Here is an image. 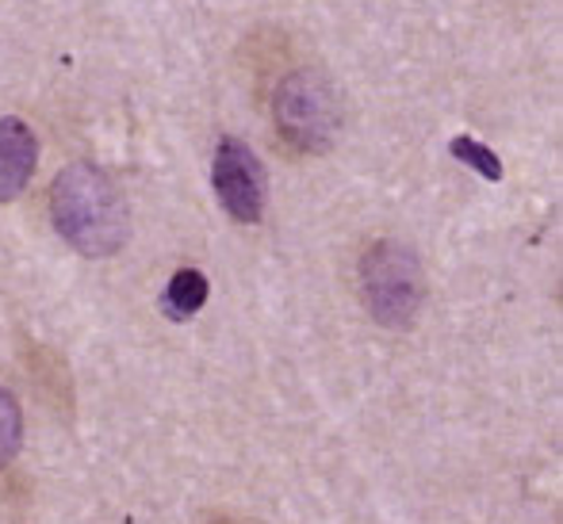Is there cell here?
Segmentation results:
<instances>
[{"label":"cell","instance_id":"obj_1","mask_svg":"<svg viewBox=\"0 0 563 524\" xmlns=\"http://www.w3.org/2000/svg\"><path fill=\"white\" fill-rule=\"evenodd\" d=\"M51 219L81 257H112L131 237V214L115 180L89 161H74L54 177Z\"/></svg>","mask_w":563,"mask_h":524},{"label":"cell","instance_id":"obj_2","mask_svg":"<svg viewBox=\"0 0 563 524\" xmlns=\"http://www.w3.org/2000/svg\"><path fill=\"white\" fill-rule=\"evenodd\" d=\"M422 260L399 242H379L361 260V299L387 330H410L422 311Z\"/></svg>","mask_w":563,"mask_h":524},{"label":"cell","instance_id":"obj_3","mask_svg":"<svg viewBox=\"0 0 563 524\" xmlns=\"http://www.w3.org/2000/svg\"><path fill=\"white\" fill-rule=\"evenodd\" d=\"M273 115L288 146L303 149V154H322L334 146L341 131V97L327 74L296 69L276 89Z\"/></svg>","mask_w":563,"mask_h":524},{"label":"cell","instance_id":"obj_4","mask_svg":"<svg viewBox=\"0 0 563 524\" xmlns=\"http://www.w3.org/2000/svg\"><path fill=\"white\" fill-rule=\"evenodd\" d=\"M211 185L223 203V211L234 222H257L265 211V169H261L257 154L245 142L223 138L216 154V169H211Z\"/></svg>","mask_w":563,"mask_h":524},{"label":"cell","instance_id":"obj_5","mask_svg":"<svg viewBox=\"0 0 563 524\" xmlns=\"http://www.w3.org/2000/svg\"><path fill=\"white\" fill-rule=\"evenodd\" d=\"M38 169V138L23 119H0V203H12L27 192Z\"/></svg>","mask_w":563,"mask_h":524},{"label":"cell","instance_id":"obj_6","mask_svg":"<svg viewBox=\"0 0 563 524\" xmlns=\"http://www.w3.org/2000/svg\"><path fill=\"white\" fill-rule=\"evenodd\" d=\"M203 303H208V276H203L200 268H180V272H173L169 288H165V314L185 322V317H192Z\"/></svg>","mask_w":563,"mask_h":524},{"label":"cell","instance_id":"obj_7","mask_svg":"<svg viewBox=\"0 0 563 524\" xmlns=\"http://www.w3.org/2000/svg\"><path fill=\"white\" fill-rule=\"evenodd\" d=\"M449 154L456 157V161H464L467 169H475L483 180H503V161H498V154L490 146H483V142L467 138V134H456V138L449 142Z\"/></svg>","mask_w":563,"mask_h":524},{"label":"cell","instance_id":"obj_8","mask_svg":"<svg viewBox=\"0 0 563 524\" xmlns=\"http://www.w3.org/2000/svg\"><path fill=\"white\" fill-rule=\"evenodd\" d=\"M20 441H23V417H20V406H15L12 394L0 387V471L15 459L20 451Z\"/></svg>","mask_w":563,"mask_h":524}]
</instances>
